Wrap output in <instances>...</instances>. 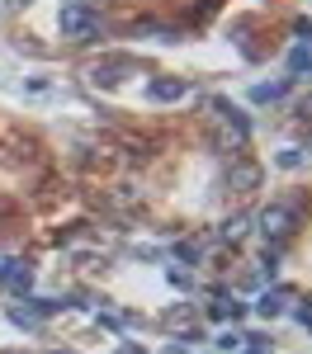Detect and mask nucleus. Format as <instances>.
<instances>
[{"label": "nucleus", "instance_id": "nucleus-4", "mask_svg": "<svg viewBox=\"0 0 312 354\" xmlns=\"http://www.w3.org/2000/svg\"><path fill=\"white\" fill-rule=\"evenodd\" d=\"M147 95H152L156 104H175V100L190 95V81H180V76H156V81L147 85Z\"/></svg>", "mask_w": 312, "mask_h": 354}, {"label": "nucleus", "instance_id": "nucleus-3", "mask_svg": "<svg viewBox=\"0 0 312 354\" xmlns=\"http://www.w3.org/2000/svg\"><path fill=\"white\" fill-rule=\"evenodd\" d=\"M255 227H260L270 241H279V236H288V232H293V213H288L284 203H270V208H260Z\"/></svg>", "mask_w": 312, "mask_h": 354}, {"label": "nucleus", "instance_id": "nucleus-9", "mask_svg": "<svg viewBox=\"0 0 312 354\" xmlns=\"http://www.w3.org/2000/svg\"><path fill=\"white\" fill-rule=\"evenodd\" d=\"M279 165H284V170H298V165H303V151H298V147H284V151H279Z\"/></svg>", "mask_w": 312, "mask_h": 354}, {"label": "nucleus", "instance_id": "nucleus-11", "mask_svg": "<svg viewBox=\"0 0 312 354\" xmlns=\"http://www.w3.org/2000/svg\"><path fill=\"white\" fill-rule=\"evenodd\" d=\"M298 118H312V95L303 100V104H298Z\"/></svg>", "mask_w": 312, "mask_h": 354}, {"label": "nucleus", "instance_id": "nucleus-8", "mask_svg": "<svg viewBox=\"0 0 312 354\" xmlns=\"http://www.w3.org/2000/svg\"><path fill=\"white\" fill-rule=\"evenodd\" d=\"M255 307H260V317H279V312H284V293H265Z\"/></svg>", "mask_w": 312, "mask_h": 354}, {"label": "nucleus", "instance_id": "nucleus-5", "mask_svg": "<svg viewBox=\"0 0 312 354\" xmlns=\"http://www.w3.org/2000/svg\"><path fill=\"white\" fill-rule=\"evenodd\" d=\"M227 189H232V194L260 189V165H255V161H237L232 170H227Z\"/></svg>", "mask_w": 312, "mask_h": 354}, {"label": "nucleus", "instance_id": "nucleus-1", "mask_svg": "<svg viewBox=\"0 0 312 354\" xmlns=\"http://www.w3.org/2000/svg\"><path fill=\"white\" fill-rule=\"evenodd\" d=\"M246 142H251V113H241L237 104H227V100H213V147L232 156Z\"/></svg>", "mask_w": 312, "mask_h": 354}, {"label": "nucleus", "instance_id": "nucleus-10", "mask_svg": "<svg viewBox=\"0 0 312 354\" xmlns=\"http://www.w3.org/2000/svg\"><path fill=\"white\" fill-rule=\"evenodd\" d=\"M237 345H241V335H232V330H227V335H218V350H237Z\"/></svg>", "mask_w": 312, "mask_h": 354}, {"label": "nucleus", "instance_id": "nucleus-13", "mask_svg": "<svg viewBox=\"0 0 312 354\" xmlns=\"http://www.w3.org/2000/svg\"><path fill=\"white\" fill-rule=\"evenodd\" d=\"M10 5H15V10H24V5H33V0H10Z\"/></svg>", "mask_w": 312, "mask_h": 354}, {"label": "nucleus", "instance_id": "nucleus-14", "mask_svg": "<svg viewBox=\"0 0 312 354\" xmlns=\"http://www.w3.org/2000/svg\"><path fill=\"white\" fill-rule=\"evenodd\" d=\"M308 156H312V142H308Z\"/></svg>", "mask_w": 312, "mask_h": 354}, {"label": "nucleus", "instance_id": "nucleus-6", "mask_svg": "<svg viewBox=\"0 0 312 354\" xmlns=\"http://www.w3.org/2000/svg\"><path fill=\"white\" fill-rule=\"evenodd\" d=\"M251 227H255V222L246 218V213H237V218H227L223 227H218V241H223V245H237V241H246V236H251Z\"/></svg>", "mask_w": 312, "mask_h": 354}, {"label": "nucleus", "instance_id": "nucleus-7", "mask_svg": "<svg viewBox=\"0 0 312 354\" xmlns=\"http://www.w3.org/2000/svg\"><path fill=\"white\" fill-rule=\"evenodd\" d=\"M0 274H5V283H15V288H28V279H33V270H28V265H19V260H10Z\"/></svg>", "mask_w": 312, "mask_h": 354}, {"label": "nucleus", "instance_id": "nucleus-2", "mask_svg": "<svg viewBox=\"0 0 312 354\" xmlns=\"http://www.w3.org/2000/svg\"><path fill=\"white\" fill-rule=\"evenodd\" d=\"M57 24H62L66 38H76V43H95V33H100V19H95V10H90V5H66Z\"/></svg>", "mask_w": 312, "mask_h": 354}, {"label": "nucleus", "instance_id": "nucleus-12", "mask_svg": "<svg viewBox=\"0 0 312 354\" xmlns=\"http://www.w3.org/2000/svg\"><path fill=\"white\" fill-rule=\"evenodd\" d=\"M298 317H303V322H308V326H312V302H308V307H303V312H298Z\"/></svg>", "mask_w": 312, "mask_h": 354}]
</instances>
